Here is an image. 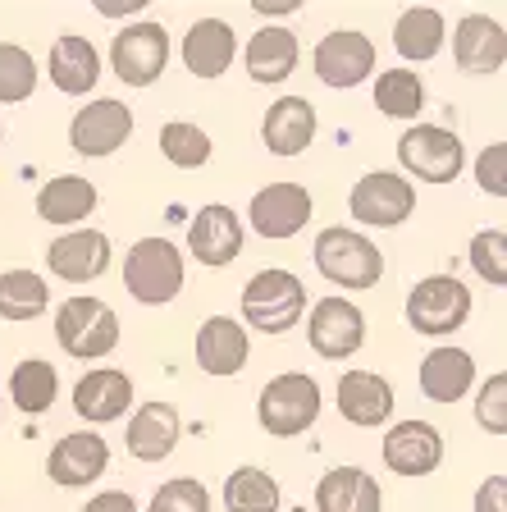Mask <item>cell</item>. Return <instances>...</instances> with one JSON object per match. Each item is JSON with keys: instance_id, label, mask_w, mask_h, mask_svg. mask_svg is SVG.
I'll use <instances>...</instances> for the list:
<instances>
[{"instance_id": "obj_17", "label": "cell", "mask_w": 507, "mask_h": 512, "mask_svg": "<svg viewBox=\"0 0 507 512\" xmlns=\"http://www.w3.org/2000/svg\"><path fill=\"white\" fill-rule=\"evenodd\" d=\"M444 462V435L430 421H398L384 435V467L398 476H430Z\"/></svg>"}, {"instance_id": "obj_19", "label": "cell", "mask_w": 507, "mask_h": 512, "mask_svg": "<svg viewBox=\"0 0 507 512\" xmlns=\"http://www.w3.org/2000/svg\"><path fill=\"white\" fill-rule=\"evenodd\" d=\"M179 435H183L179 407L156 398V403H142L138 412L128 416L124 448H128V458H138V462H165L179 448Z\"/></svg>"}, {"instance_id": "obj_42", "label": "cell", "mask_w": 507, "mask_h": 512, "mask_svg": "<svg viewBox=\"0 0 507 512\" xmlns=\"http://www.w3.org/2000/svg\"><path fill=\"white\" fill-rule=\"evenodd\" d=\"M83 512H138V503H133V494H124V490H106V494H96Z\"/></svg>"}, {"instance_id": "obj_34", "label": "cell", "mask_w": 507, "mask_h": 512, "mask_svg": "<svg viewBox=\"0 0 507 512\" xmlns=\"http://www.w3.org/2000/svg\"><path fill=\"white\" fill-rule=\"evenodd\" d=\"M375 106L389 119H416L425 110V78L416 69H380V78H375Z\"/></svg>"}, {"instance_id": "obj_25", "label": "cell", "mask_w": 507, "mask_h": 512, "mask_svg": "<svg viewBox=\"0 0 507 512\" xmlns=\"http://www.w3.org/2000/svg\"><path fill=\"white\" fill-rule=\"evenodd\" d=\"M316 508L320 512H380L384 490L380 480L361 467H334L316 480Z\"/></svg>"}, {"instance_id": "obj_24", "label": "cell", "mask_w": 507, "mask_h": 512, "mask_svg": "<svg viewBox=\"0 0 507 512\" xmlns=\"http://www.w3.org/2000/svg\"><path fill=\"white\" fill-rule=\"evenodd\" d=\"M183 64L192 78H220L238 55V37L224 19H197L183 32Z\"/></svg>"}, {"instance_id": "obj_14", "label": "cell", "mask_w": 507, "mask_h": 512, "mask_svg": "<svg viewBox=\"0 0 507 512\" xmlns=\"http://www.w3.org/2000/svg\"><path fill=\"white\" fill-rule=\"evenodd\" d=\"M188 252L197 256L201 266H233L238 256H243V220L233 215V206L224 202H211L201 206L188 224Z\"/></svg>"}, {"instance_id": "obj_28", "label": "cell", "mask_w": 507, "mask_h": 512, "mask_svg": "<svg viewBox=\"0 0 507 512\" xmlns=\"http://www.w3.org/2000/svg\"><path fill=\"white\" fill-rule=\"evenodd\" d=\"M444 37H448V23L434 5H407L398 14V23H393V51L407 64L434 60V55L444 51Z\"/></svg>"}, {"instance_id": "obj_3", "label": "cell", "mask_w": 507, "mask_h": 512, "mask_svg": "<svg viewBox=\"0 0 507 512\" xmlns=\"http://www.w3.org/2000/svg\"><path fill=\"white\" fill-rule=\"evenodd\" d=\"M311 256H316V270L334 288H375L380 275H384V252L380 247L370 243L366 234H357V229H343V224L320 229Z\"/></svg>"}, {"instance_id": "obj_31", "label": "cell", "mask_w": 507, "mask_h": 512, "mask_svg": "<svg viewBox=\"0 0 507 512\" xmlns=\"http://www.w3.org/2000/svg\"><path fill=\"white\" fill-rule=\"evenodd\" d=\"M46 307H51V288H46V279L37 270L14 266L0 275V320L23 325V320L46 316Z\"/></svg>"}, {"instance_id": "obj_41", "label": "cell", "mask_w": 507, "mask_h": 512, "mask_svg": "<svg viewBox=\"0 0 507 512\" xmlns=\"http://www.w3.org/2000/svg\"><path fill=\"white\" fill-rule=\"evenodd\" d=\"M476 512H507V476L503 471H494V476L476 490Z\"/></svg>"}, {"instance_id": "obj_39", "label": "cell", "mask_w": 507, "mask_h": 512, "mask_svg": "<svg viewBox=\"0 0 507 512\" xmlns=\"http://www.w3.org/2000/svg\"><path fill=\"white\" fill-rule=\"evenodd\" d=\"M476 421L489 430V435H503L507 430V375L503 371H494L485 384H480Z\"/></svg>"}, {"instance_id": "obj_29", "label": "cell", "mask_w": 507, "mask_h": 512, "mask_svg": "<svg viewBox=\"0 0 507 512\" xmlns=\"http://www.w3.org/2000/svg\"><path fill=\"white\" fill-rule=\"evenodd\" d=\"M247 60V74H252V83H284L288 74L297 69V60H302V46H297V37L288 28H261L247 42L243 51Z\"/></svg>"}, {"instance_id": "obj_15", "label": "cell", "mask_w": 507, "mask_h": 512, "mask_svg": "<svg viewBox=\"0 0 507 512\" xmlns=\"http://www.w3.org/2000/svg\"><path fill=\"white\" fill-rule=\"evenodd\" d=\"M110 256L115 252H110V238L101 229H74L46 247V266L64 284H92L110 270Z\"/></svg>"}, {"instance_id": "obj_33", "label": "cell", "mask_w": 507, "mask_h": 512, "mask_svg": "<svg viewBox=\"0 0 507 512\" xmlns=\"http://www.w3.org/2000/svg\"><path fill=\"white\" fill-rule=\"evenodd\" d=\"M284 494H279V480L261 467H238L224 480V508L229 512H279Z\"/></svg>"}, {"instance_id": "obj_7", "label": "cell", "mask_w": 507, "mask_h": 512, "mask_svg": "<svg viewBox=\"0 0 507 512\" xmlns=\"http://www.w3.org/2000/svg\"><path fill=\"white\" fill-rule=\"evenodd\" d=\"M398 165L421 183H453L466 165V147H462V138H457L453 128L412 124L398 138Z\"/></svg>"}, {"instance_id": "obj_27", "label": "cell", "mask_w": 507, "mask_h": 512, "mask_svg": "<svg viewBox=\"0 0 507 512\" xmlns=\"http://www.w3.org/2000/svg\"><path fill=\"white\" fill-rule=\"evenodd\" d=\"M46 69H51V83L60 87L64 96H87L96 87V78H101V55H96V46L87 42V37L64 32L60 42L51 46Z\"/></svg>"}, {"instance_id": "obj_30", "label": "cell", "mask_w": 507, "mask_h": 512, "mask_svg": "<svg viewBox=\"0 0 507 512\" xmlns=\"http://www.w3.org/2000/svg\"><path fill=\"white\" fill-rule=\"evenodd\" d=\"M96 211V183L83 174H60V179L42 183L37 192V215L46 224H78Z\"/></svg>"}, {"instance_id": "obj_4", "label": "cell", "mask_w": 507, "mask_h": 512, "mask_svg": "<svg viewBox=\"0 0 507 512\" xmlns=\"http://www.w3.org/2000/svg\"><path fill=\"white\" fill-rule=\"evenodd\" d=\"M307 311V288L293 270H256L243 288V320L261 334H288Z\"/></svg>"}, {"instance_id": "obj_44", "label": "cell", "mask_w": 507, "mask_h": 512, "mask_svg": "<svg viewBox=\"0 0 507 512\" xmlns=\"http://www.w3.org/2000/svg\"><path fill=\"white\" fill-rule=\"evenodd\" d=\"M261 19H279V14H293L297 10V0H279V5H252Z\"/></svg>"}, {"instance_id": "obj_35", "label": "cell", "mask_w": 507, "mask_h": 512, "mask_svg": "<svg viewBox=\"0 0 507 512\" xmlns=\"http://www.w3.org/2000/svg\"><path fill=\"white\" fill-rule=\"evenodd\" d=\"M160 156L174 165V170H201L211 160V133L188 119H169L160 128Z\"/></svg>"}, {"instance_id": "obj_21", "label": "cell", "mask_w": 507, "mask_h": 512, "mask_svg": "<svg viewBox=\"0 0 507 512\" xmlns=\"http://www.w3.org/2000/svg\"><path fill=\"white\" fill-rule=\"evenodd\" d=\"M453 60L462 74H498L507 60V32L489 14H466L453 28Z\"/></svg>"}, {"instance_id": "obj_22", "label": "cell", "mask_w": 507, "mask_h": 512, "mask_svg": "<svg viewBox=\"0 0 507 512\" xmlns=\"http://www.w3.org/2000/svg\"><path fill=\"white\" fill-rule=\"evenodd\" d=\"M133 407V380L115 366H96L74 384V412L87 426H110Z\"/></svg>"}, {"instance_id": "obj_23", "label": "cell", "mask_w": 507, "mask_h": 512, "mask_svg": "<svg viewBox=\"0 0 507 512\" xmlns=\"http://www.w3.org/2000/svg\"><path fill=\"white\" fill-rule=\"evenodd\" d=\"M247 352H252V343H247V330L233 316H211L197 330V366L206 375H215V380L243 371V366H247Z\"/></svg>"}, {"instance_id": "obj_1", "label": "cell", "mask_w": 507, "mask_h": 512, "mask_svg": "<svg viewBox=\"0 0 507 512\" xmlns=\"http://www.w3.org/2000/svg\"><path fill=\"white\" fill-rule=\"evenodd\" d=\"M55 339L74 362H101L119 348V316L110 302L74 293L55 307Z\"/></svg>"}, {"instance_id": "obj_8", "label": "cell", "mask_w": 507, "mask_h": 512, "mask_svg": "<svg viewBox=\"0 0 507 512\" xmlns=\"http://www.w3.org/2000/svg\"><path fill=\"white\" fill-rule=\"evenodd\" d=\"M169 64V32L165 23H128V28L115 32L110 42V69H115L119 83L128 87H151Z\"/></svg>"}, {"instance_id": "obj_38", "label": "cell", "mask_w": 507, "mask_h": 512, "mask_svg": "<svg viewBox=\"0 0 507 512\" xmlns=\"http://www.w3.org/2000/svg\"><path fill=\"white\" fill-rule=\"evenodd\" d=\"M147 512H211V490L192 476H174L151 494Z\"/></svg>"}, {"instance_id": "obj_32", "label": "cell", "mask_w": 507, "mask_h": 512, "mask_svg": "<svg viewBox=\"0 0 507 512\" xmlns=\"http://www.w3.org/2000/svg\"><path fill=\"white\" fill-rule=\"evenodd\" d=\"M55 394H60V375H55L51 362H42V357H28V362L14 366L10 398H14V407H19V412H28V416L51 412Z\"/></svg>"}, {"instance_id": "obj_11", "label": "cell", "mask_w": 507, "mask_h": 512, "mask_svg": "<svg viewBox=\"0 0 507 512\" xmlns=\"http://www.w3.org/2000/svg\"><path fill=\"white\" fill-rule=\"evenodd\" d=\"M311 64L325 87H361L375 74V42L357 28H334L316 42Z\"/></svg>"}, {"instance_id": "obj_43", "label": "cell", "mask_w": 507, "mask_h": 512, "mask_svg": "<svg viewBox=\"0 0 507 512\" xmlns=\"http://www.w3.org/2000/svg\"><path fill=\"white\" fill-rule=\"evenodd\" d=\"M142 5H147V0H124V5H96V10L106 14V19H119V14H142Z\"/></svg>"}, {"instance_id": "obj_16", "label": "cell", "mask_w": 507, "mask_h": 512, "mask_svg": "<svg viewBox=\"0 0 507 512\" xmlns=\"http://www.w3.org/2000/svg\"><path fill=\"white\" fill-rule=\"evenodd\" d=\"M110 467V444L92 430H78V435H64L46 458V476L60 485V490H83L92 480H101Z\"/></svg>"}, {"instance_id": "obj_20", "label": "cell", "mask_w": 507, "mask_h": 512, "mask_svg": "<svg viewBox=\"0 0 507 512\" xmlns=\"http://www.w3.org/2000/svg\"><path fill=\"white\" fill-rule=\"evenodd\" d=\"M316 128H320V119L307 96H279L261 119V142L275 156H302L316 142Z\"/></svg>"}, {"instance_id": "obj_2", "label": "cell", "mask_w": 507, "mask_h": 512, "mask_svg": "<svg viewBox=\"0 0 507 512\" xmlns=\"http://www.w3.org/2000/svg\"><path fill=\"white\" fill-rule=\"evenodd\" d=\"M316 416H320V384L307 371L275 375L261 389V398H256V421H261L265 435H275V439L307 435L316 426Z\"/></svg>"}, {"instance_id": "obj_5", "label": "cell", "mask_w": 507, "mask_h": 512, "mask_svg": "<svg viewBox=\"0 0 507 512\" xmlns=\"http://www.w3.org/2000/svg\"><path fill=\"white\" fill-rule=\"evenodd\" d=\"M124 288L142 307H165L183 288V252L169 238H138L124 256Z\"/></svg>"}, {"instance_id": "obj_12", "label": "cell", "mask_w": 507, "mask_h": 512, "mask_svg": "<svg viewBox=\"0 0 507 512\" xmlns=\"http://www.w3.org/2000/svg\"><path fill=\"white\" fill-rule=\"evenodd\" d=\"M307 339L311 352L325 362H348L352 352L366 343V316L357 302L348 298H320L307 316Z\"/></svg>"}, {"instance_id": "obj_6", "label": "cell", "mask_w": 507, "mask_h": 512, "mask_svg": "<svg viewBox=\"0 0 507 512\" xmlns=\"http://www.w3.org/2000/svg\"><path fill=\"white\" fill-rule=\"evenodd\" d=\"M471 320V288L457 275H430L407 293V325L425 339L457 334Z\"/></svg>"}, {"instance_id": "obj_9", "label": "cell", "mask_w": 507, "mask_h": 512, "mask_svg": "<svg viewBox=\"0 0 507 512\" xmlns=\"http://www.w3.org/2000/svg\"><path fill=\"white\" fill-rule=\"evenodd\" d=\"M133 138V110L115 96H96L87 106H78V115L69 119V147L78 156H92V160H106L115 156L124 142Z\"/></svg>"}, {"instance_id": "obj_18", "label": "cell", "mask_w": 507, "mask_h": 512, "mask_svg": "<svg viewBox=\"0 0 507 512\" xmlns=\"http://www.w3.org/2000/svg\"><path fill=\"white\" fill-rule=\"evenodd\" d=\"M393 384L375 371H343L338 375V416L348 426L361 430H380L393 416Z\"/></svg>"}, {"instance_id": "obj_37", "label": "cell", "mask_w": 507, "mask_h": 512, "mask_svg": "<svg viewBox=\"0 0 507 512\" xmlns=\"http://www.w3.org/2000/svg\"><path fill=\"white\" fill-rule=\"evenodd\" d=\"M471 270L485 279L489 288H503L507 284V234L503 229H480L471 238Z\"/></svg>"}, {"instance_id": "obj_10", "label": "cell", "mask_w": 507, "mask_h": 512, "mask_svg": "<svg viewBox=\"0 0 507 512\" xmlns=\"http://www.w3.org/2000/svg\"><path fill=\"white\" fill-rule=\"evenodd\" d=\"M348 211H352V220L370 224V229H398L416 211V188L393 170L361 174L348 197Z\"/></svg>"}, {"instance_id": "obj_40", "label": "cell", "mask_w": 507, "mask_h": 512, "mask_svg": "<svg viewBox=\"0 0 507 512\" xmlns=\"http://www.w3.org/2000/svg\"><path fill=\"white\" fill-rule=\"evenodd\" d=\"M476 183H480V192H489L498 202L507 197V147L503 142H489L476 156Z\"/></svg>"}, {"instance_id": "obj_26", "label": "cell", "mask_w": 507, "mask_h": 512, "mask_svg": "<svg viewBox=\"0 0 507 512\" xmlns=\"http://www.w3.org/2000/svg\"><path fill=\"white\" fill-rule=\"evenodd\" d=\"M476 384V362L466 348H430L421 362V394L430 403H457Z\"/></svg>"}, {"instance_id": "obj_13", "label": "cell", "mask_w": 507, "mask_h": 512, "mask_svg": "<svg viewBox=\"0 0 507 512\" xmlns=\"http://www.w3.org/2000/svg\"><path fill=\"white\" fill-rule=\"evenodd\" d=\"M247 220H252V229L261 238H270V243L297 238L302 229H307V220H311V192L302 188V183H288V179L270 183V188H261L252 197Z\"/></svg>"}, {"instance_id": "obj_36", "label": "cell", "mask_w": 507, "mask_h": 512, "mask_svg": "<svg viewBox=\"0 0 507 512\" xmlns=\"http://www.w3.org/2000/svg\"><path fill=\"white\" fill-rule=\"evenodd\" d=\"M37 92V60L23 46L0 42V106H19Z\"/></svg>"}]
</instances>
